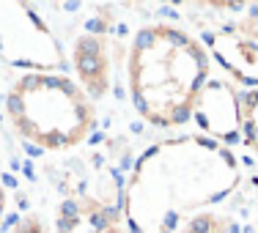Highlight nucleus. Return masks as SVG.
<instances>
[{
    "label": "nucleus",
    "instance_id": "6",
    "mask_svg": "<svg viewBox=\"0 0 258 233\" xmlns=\"http://www.w3.org/2000/svg\"><path fill=\"white\" fill-rule=\"evenodd\" d=\"M239 102H242V140L258 151V88L239 91Z\"/></svg>",
    "mask_w": 258,
    "mask_h": 233
},
{
    "label": "nucleus",
    "instance_id": "5",
    "mask_svg": "<svg viewBox=\"0 0 258 233\" xmlns=\"http://www.w3.org/2000/svg\"><path fill=\"white\" fill-rule=\"evenodd\" d=\"M75 66L83 77L85 88L94 96H102L107 91V80H104V71H107V58H104V47L99 36H80L75 44Z\"/></svg>",
    "mask_w": 258,
    "mask_h": 233
},
{
    "label": "nucleus",
    "instance_id": "2",
    "mask_svg": "<svg viewBox=\"0 0 258 233\" xmlns=\"http://www.w3.org/2000/svg\"><path fill=\"white\" fill-rule=\"evenodd\" d=\"M17 132L50 151L83 143L94 126V110L83 88L60 74H28L6 99Z\"/></svg>",
    "mask_w": 258,
    "mask_h": 233
},
{
    "label": "nucleus",
    "instance_id": "1",
    "mask_svg": "<svg viewBox=\"0 0 258 233\" xmlns=\"http://www.w3.org/2000/svg\"><path fill=\"white\" fill-rule=\"evenodd\" d=\"M209 83V58L189 33L173 25L138 30L129 47V99L149 124L181 126Z\"/></svg>",
    "mask_w": 258,
    "mask_h": 233
},
{
    "label": "nucleus",
    "instance_id": "7",
    "mask_svg": "<svg viewBox=\"0 0 258 233\" xmlns=\"http://www.w3.org/2000/svg\"><path fill=\"white\" fill-rule=\"evenodd\" d=\"M3 184H6V187H17V179H14V176H3Z\"/></svg>",
    "mask_w": 258,
    "mask_h": 233
},
{
    "label": "nucleus",
    "instance_id": "3",
    "mask_svg": "<svg viewBox=\"0 0 258 233\" xmlns=\"http://www.w3.org/2000/svg\"><path fill=\"white\" fill-rule=\"evenodd\" d=\"M0 55L25 69H66L58 39L28 3H0Z\"/></svg>",
    "mask_w": 258,
    "mask_h": 233
},
{
    "label": "nucleus",
    "instance_id": "8",
    "mask_svg": "<svg viewBox=\"0 0 258 233\" xmlns=\"http://www.w3.org/2000/svg\"><path fill=\"white\" fill-rule=\"evenodd\" d=\"M0 206H6V192H3V187H0Z\"/></svg>",
    "mask_w": 258,
    "mask_h": 233
},
{
    "label": "nucleus",
    "instance_id": "4",
    "mask_svg": "<svg viewBox=\"0 0 258 233\" xmlns=\"http://www.w3.org/2000/svg\"><path fill=\"white\" fill-rule=\"evenodd\" d=\"M192 121L201 132L228 145L242 143V102L231 80H209L192 104Z\"/></svg>",
    "mask_w": 258,
    "mask_h": 233
}]
</instances>
